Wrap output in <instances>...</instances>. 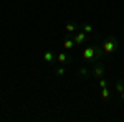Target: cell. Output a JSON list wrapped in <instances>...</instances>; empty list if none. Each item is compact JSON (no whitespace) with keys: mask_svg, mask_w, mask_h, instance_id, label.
<instances>
[{"mask_svg":"<svg viewBox=\"0 0 124 122\" xmlns=\"http://www.w3.org/2000/svg\"><path fill=\"white\" fill-rule=\"evenodd\" d=\"M81 30H83L85 33H91V31H93V27H91V25H83Z\"/></svg>","mask_w":124,"mask_h":122,"instance_id":"cell-12","label":"cell"},{"mask_svg":"<svg viewBox=\"0 0 124 122\" xmlns=\"http://www.w3.org/2000/svg\"><path fill=\"white\" fill-rule=\"evenodd\" d=\"M108 84H109V83H108V79H104V78H99V83H98V86H99L101 89H103V87H108Z\"/></svg>","mask_w":124,"mask_h":122,"instance_id":"cell-10","label":"cell"},{"mask_svg":"<svg viewBox=\"0 0 124 122\" xmlns=\"http://www.w3.org/2000/svg\"><path fill=\"white\" fill-rule=\"evenodd\" d=\"M73 40H75V45H76V46H79V45H85V43H86L88 36H86L85 31H79V33H76V35L73 36Z\"/></svg>","mask_w":124,"mask_h":122,"instance_id":"cell-3","label":"cell"},{"mask_svg":"<svg viewBox=\"0 0 124 122\" xmlns=\"http://www.w3.org/2000/svg\"><path fill=\"white\" fill-rule=\"evenodd\" d=\"M65 73H66V69H65V68H58L56 71H55V74H56V76H63Z\"/></svg>","mask_w":124,"mask_h":122,"instance_id":"cell-13","label":"cell"},{"mask_svg":"<svg viewBox=\"0 0 124 122\" xmlns=\"http://www.w3.org/2000/svg\"><path fill=\"white\" fill-rule=\"evenodd\" d=\"M78 73H79L81 78H88V76H89V71H88L86 68H79V71H78Z\"/></svg>","mask_w":124,"mask_h":122,"instance_id":"cell-11","label":"cell"},{"mask_svg":"<svg viewBox=\"0 0 124 122\" xmlns=\"http://www.w3.org/2000/svg\"><path fill=\"white\" fill-rule=\"evenodd\" d=\"M114 86H116V89H117V93H119V96H121V99L124 101V83H123V79H117Z\"/></svg>","mask_w":124,"mask_h":122,"instance_id":"cell-5","label":"cell"},{"mask_svg":"<svg viewBox=\"0 0 124 122\" xmlns=\"http://www.w3.org/2000/svg\"><path fill=\"white\" fill-rule=\"evenodd\" d=\"M109 96H111L109 89H108V87H103V89H101V97L106 101V99H109Z\"/></svg>","mask_w":124,"mask_h":122,"instance_id":"cell-9","label":"cell"},{"mask_svg":"<svg viewBox=\"0 0 124 122\" xmlns=\"http://www.w3.org/2000/svg\"><path fill=\"white\" fill-rule=\"evenodd\" d=\"M104 65H101V63H99V61H98V63H96L94 65V69H93V76H94L96 79H99V78H103V76H104Z\"/></svg>","mask_w":124,"mask_h":122,"instance_id":"cell-2","label":"cell"},{"mask_svg":"<svg viewBox=\"0 0 124 122\" xmlns=\"http://www.w3.org/2000/svg\"><path fill=\"white\" fill-rule=\"evenodd\" d=\"M76 30H78V27L75 23H66V25H65V31H66V33H73V31H76Z\"/></svg>","mask_w":124,"mask_h":122,"instance_id":"cell-7","label":"cell"},{"mask_svg":"<svg viewBox=\"0 0 124 122\" xmlns=\"http://www.w3.org/2000/svg\"><path fill=\"white\" fill-rule=\"evenodd\" d=\"M75 46H76V45H75V40H73V38H66V40L63 41V48H65L66 51H70L71 48H75Z\"/></svg>","mask_w":124,"mask_h":122,"instance_id":"cell-6","label":"cell"},{"mask_svg":"<svg viewBox=\"0 0 124 122\" xmlns=\"http://www.w3.org/2000/svg\"><path fill=\"white\" fill-rule=\"evenodd\" d=\"M119 46H121V43H119V40H117L116 36H108V38H104V40L101 41V48H103L104 56L114 55L116 51L119 50Z\"/></svg>","mask_w":124,"mask_h":122,"instance_id":"cell-1","label":"cell"},{"mask_svg":"<svg viewBox=\"0 0 124 122\" xmlns=\"http://www.w3.org/2000/svg\"><path fill=\"white\" fill-rule=\"evenodd\" d=\"M56 61H58V63H66V61H68V56H66V53H58V56H56Z\"/></svg>","mask_w":124,"mask_h":122,"instance_id":"cell-8","label":"cell"},{"mask_svg":"<svg viewBox=\"0 0 124 122\" xmlns=\"http://www.w3.org/2000/svg\"><path fill=\"white\" fill-rule=\"evenodd\" d=\"M43 59H45V63H53V61L56 59V56H55V53H53V51H50V50H48V51L43 53Z\"/></svg>","mask_w":124,"mask_h":122,"instance_id":"cell-4","label":"cell"}]
</instances>
